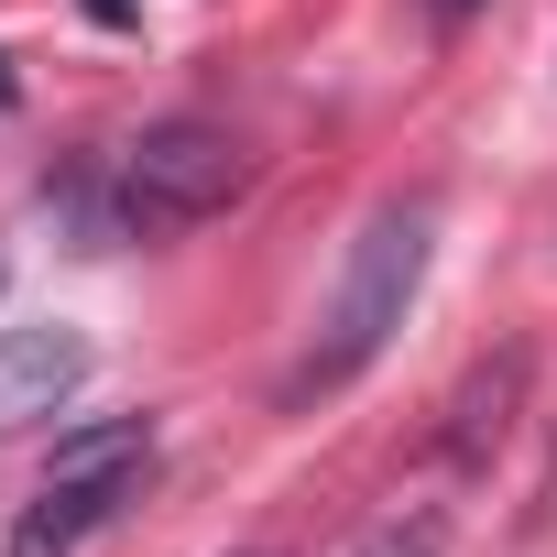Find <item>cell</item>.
<instances>
[{"label":"cell","mask_w":557,"mask_h":557,"mask_svg":"<svg viewBox=\"0 0 557 557\" xmlns=\"http://www.w3.org/2000/svg\"><path fill=\"white\" fill-rule=\"evenodd\" d=\"M426 240H437V208H426V197H383V208L350 230L339 285H329L318 339H307V361L285 372V394H339V383L405 329V307H416V285H426Z\"/></svg>","instance_id":"1"},{"label":"cell","mask_w":557,"mask_h":557,"mask_svg":"<svg viewBox=\"0 0 557 557\" xmlns=\"http://www.w3.org/2000/svg\"><path fill=\"white\" fill-rule=\"evenodd\" d=\"M240 186H251V153H240L219 121H153V132H132L121 164H110V240L197 230V219H219Z\"/></svg>","instance_id":"2"},{"label":"cell","mask_w":557,"mask_h":557,"mask_svg":"<svg viewBox=\"0 0 557 557\" xmlns=\"http://www.w3.org/2000/svg\"><path fill=\"white\" fill-rule=\"evenodd\" d=\"M143 470H153V426H143V416H99V426L55 437L34 503L12 513V557H77V546L143 492Z\"/></svg>","instance_id":"3"},{"label":"cell","mask_w":557,"mask_h":557,"mask_svg":"<svg viewBox=\"0 0 557 557\" xmlns=\"http://www.w3.org/2000/svg\"><path fill=\"white\" fill-rule=\"evenodd\" d=\"M88 372H99V350H88V329H66V318L0 329V437L66 416V405L88 394Z\"/></svg>","instance_id":"4"},{"label":"cell","mask_w":557,"mask_h":557,"mask_svg":"<svg viewBox=\"0 0 557 557\" xmlns=\"http://www.w3.org/2000/svg\"><path fill=\"white\" fill-rule=\"evenodd\" d=\"M350 557H437V535H426V524H383V535H361Z\"/></svg>","instance_id":"5"},{"label":"cell","mask_w":557,"mask_h":557,"mask_svg":"<svg viewBox=\"0 0 557 557\" xmlns=\"http://www.w3.org/2000/svg\"><path fill=\"white\" fill-rule=\"evenodd\" d=\"M88 12H99V23H132V0H88Z\"/></svg>","instance_id":"6"},{"label":"cell","mask_w":557,"mask_h":557,"mask_svg":"<svg viewBox=\"0 0 557 557\" xmlns=\"http://www.w3.org/2000/svg\"><path fill=\"white\" fill-rule=\"evenodd\" d=\"M426 12H470V0H426Z\"/></svg>","instance_id":"7"}]
</instances>
